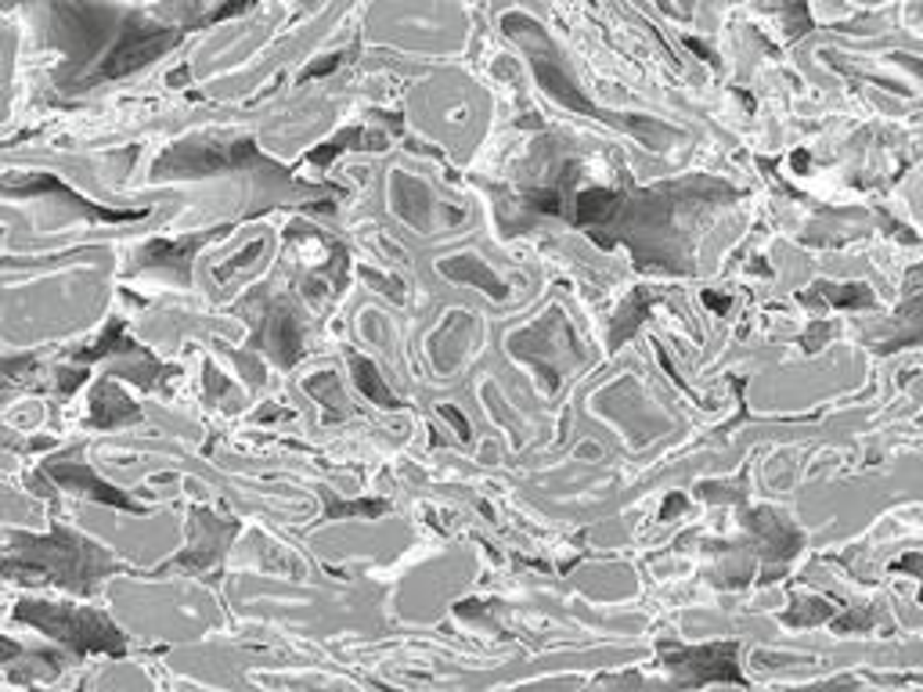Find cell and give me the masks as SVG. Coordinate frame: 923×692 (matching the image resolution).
I'll return each instance as SVG.
<instances>
[{
	"label": "cell",
	"mask_w": 923,
	"mask_h": 692,
	"mask_svg": "<svg viewBox=\"0 0 923 692\" xmlns=\"http://www.w3.org/2000/svg\"><path fill=\"white\" fill-rule=\"evenodd\" d=\"M119 379H127V382H138V387L145 390H152L159 379H170V376H181V368H170V365H159L155 357H149L141 368H119V372H113Z\"/></svg>",
	"instance_id": "d4e9b609"
},
{
	"label": "cell",
	"mask_w": 923,
	"mask_h": 692,
	"mask_svg": "<svg viewBox=\"0 0 923 692\" xmlns=\"http://www.w3.org/2000/svg\"><path fill=\"white\" fill-rule=\"evenodd\" d=\"M235 231V224H220V228H209V231H195V234H184V239L170 242V239H152L149 245H141L138 253V267H166L170 275H174L181 286H192V256L209 245L220 234Z\"/></svg>",
	"instance_id": "8fae6325"
},
{
	"label": "cell",
	"mask_w": 923,
	"mask_h": 692,
	"mask_svg": "<svg viewBox=\"0 0 923 692\" xmlns=\"http://www.w3.org/2000/svg\"><path fill=\"white\" fill-rule=\"evenodd\" d=\"M307 393H314L318 404L325 401L328 415L325 418H343L347 415V407H343V393H339V379L332 372H322L318 379H307Z\"/></svg>",
	"instance_id": "cb8c5ba5"
},
{
	"label": "cell",
	"mask_w": 923,
	"mask_h": 692,
	"mask_svg": "<svg viewBox=\"0 0 923 692\" xmlns=\"http://www.w3.org/2000/svg\"><path fill=\"white\" fill-rule=\"evenodd\" d=\"M343 148H376V152H383L386 148V138L383 134H368L365 127H347V130H339L336 138L325 141V145H318L311 155H307V163H314V166H322L328 170L332 166V159H336Z\"/></svg>",
	"instance_id": "d6986e66"
},
{
	"label": "cell",
	"mask_w": 923,
	"mask_h": 692,
	"mask_svg": "<svg viewBox=\"0 0 923 692\" xmlns=\"http://www.w3.org/2000/svg\"><path fill=\"white\" fill-rule=\"evenodd\" d=\"M261 253H264V239H256V242H250V250H242V253H239L235 260H231V264H228V267H217V278H220V281H224V278L231 275V270H239V267H245V264H250V260H253V256H261Z\"/></svg>",
	"instance_id": "f1b7e54d"
},
{
	"label": "cell",
	"mask_w": 923,
	"mask_h": 692,
	"mask_svg": "<svg viewBox=\"0 0 923 692\" xmlns=\"http://www.w3.org/2000/svg\"><path fill=\"white\" fill-rule=\"evenodd\" d=\"M501 30H506L512 41H520V47L527 51V58H531V69H534V77L541 83V91H545L549 97H556V102L563 108H570V113L577 116H592V119H602V123H610V127H621L627 134H635V138H643L646 145H654V138H668V134H674L671 127H660L657 119H646V116H613V113H602L599 105H592L585 97L581 91V83H577L570 77V66H566V58L556 44H552V36L538 26L534 19H527V15H506L501 19ZM657 148V145H654Z\"/></svg>",
	"instance_id": "277c9868"
},
{
	"label": "cell",
	"mask_w": 923,
	"mask_h": 692,
	"mask_svg": "<svg viewBox=\"0 0 923 692\" xmlns=\"http://www.w3.org/2000/svg\"><path fill=\"white\" fill-rule=\"evenodd\" d=\"M833 332H837L833 321H816V325H811V332L805 336V350H808V354L822 350V343H827V339L833 336Z\"/></svg>",
	"instance_id": "83f0119b"
},
{
	"label": "cell",
	"mask_w": 923,
	"mask_h": 692,
	"mask_svg": "<svg viewBox=\"0 0 923 692\" xmlns=\"http://www.w3.org/2000/svg\"><path fill=\"white\" fill-rule=\"evenodd\" d=\"M141 418H145V412L116 387L113 379H97L94 382L91 415H88L91 429H116V426H127V423H141Z\"/></svg>",
	"instance_id": "5bb4252c"
},
{
	"label": "cell",
	"mask_w": 923,
	"mask_h": 692,
	"mask_svg": "<svg viewBox=\"0 0 923 692\" xmlns=\"http://www.w3.org/2000/svg\"><path fill=\"white\" fill-rule=\"evenodd\" d=\"M83 379H88V372H83V368H77V372H58V390L69 397V393L77 390Z\"/></svg>",
	"instance_id": "4dcf8cb0"
},
{
	"label": "cell",
	"mask_w": 923,
	"mask_h": 692,
	"mask_svg": "<svg viewBox=\"0 0 923 692\" xmlns=\"http://www.w3.org/2000/svg\"><path fill=\"white\" fill-rule=\"evenodd\" d=\"M833 613L837 606H830L827 599H794L791 610L783 613V621L794 627H816L822 621H833Z\"/></svg>",
	"instance_id": "603a6c76"
},
{
	"label": "cell",
	"mask_w": 923,
	"mask_h": 692,
	"mask_svg": "<svg viewBox=\"0 0 923 692\" xmlns=\"http://www.w3.org/2000/svg\"><path fill=\"white\" fill-rule=\"evenodd\" d=\"M393 209H397V217H404V224L429 231L434 195H429L426 184H418L415 177H404L401 170H393Z\"/></svg>",
	"instance_id": "9a60e30c"
},
{
	"label": "cell",
	"mask_w": 923,
	"mask_h": 692,
	"mask_svg": "<svg viewBox=\"0 0 923 692\" xmlns=\"http://www.w3.org/2000/svg\"><path fill=\"white\" fill-rule=\"evenodd\" d=\"M253 173L261 177L264 192H292V195H314L318 188L300 184L289 177V170H281L278 163H270L267 155H261V145L253 138L239 141H217V138H184L177 145L163 148V155L152 163V181H188V177H214V173Z\"/></svg>",
	"instance_id": "3957f363"
},
{
	"label": "cell",
	"mask_w": 923,
	"mask_h": 692,
	"mask_svg": "<svg viewBox=\"0 0 923 692\" xmlns=\"http://www.w3.org/2000/svg\"><path fill=\"white\" fill-rule=\"evenodd\" d=\"M15 621L36 627V632H44L47 638L61 642V646H69V653L77 660L91 657V653L127 657V635H123L102 610H91V606L22 599L15 606Z\"/></svg>",
	"instance_id": "5b68a950"
},
{
	"label": "cell",
	"mask_w": 923,
	"mask_h": 692,
	"mask_svg": "<svg viewBox=\"0 0 923 692\" xmlns=\"http://www.w3.org/2000/svg\"><path fill=\"white\" fill-rule=\"evenodd\" d=\"M4 195H15V199H41V195H51L55 203H66L72 214L94 220V224H134V220H145L152 209H105L91 199H83L69 188L66 181H58L55 173H33L26 181H4Z\"/></svg>",
	"instance_id": "ba28073f"
},
{
	"label": "cell",
	"mask_w": 923,
	"mask_h": 692,
	"mask_svg": "<svg viewBox=\"0 0 923 692\" xmlns=\"http://www.w3.org/2000/svg\"><path fill=\"white\" fill-rule=\"evenodd\" d=\"M253 300L261 303V292H253ZM261 314L264 318H253L256 325H270V332H264L256 346H264V350L275 354V361L281 368H292L300 361V350H303V336H300V318L297 311L286 303V300H267L261 303Z\"/></svg>",
	"instance_id": "7c38bea8"
},
{
	"label": "cell",
	"mask_w": 923,
	"mask_h": 692,
	"mask_svg": "<svg viewBox=\"0 0 923 692\" xmlns=\"http://www.w3.org/2000/svg\"><path fill=\"white\" fill-rule=\"evenodd\" d=\"M36 476H41V480H51V484L61 487V491L88 494V498L102 501V505H116V509L149 516V509H145L141 501H134L127 491L105 484V480L97 476L91 465H83V462H41V469H36Z\"/></svg>",
	"instance_id": "30bf717a"
},
{
	"label": "cell",
	"mask_w": 923,
	"mask_h": 692,
	"mask_svg": "<svg viewBox=\"0 0 923 692\" xmlns=\"http://www.w3.org/2000/svg\"><path fill=\"white\" fill-rule=\"evenodd\" d=\"M660 660L679 674V685H715V682H732L747 685V678L736 667V649L740 642H711V646H674V642H660Z\"/></svg>",
	"instance_id": "52a82bcc"
},
{
	"label": "cell",
	"mask_w": 923,
	"mask_h": 692,
	"mask_svg": "<svg viewBox=\"0 0 923 692\" xmlns=\"http://www.w3.org/2000/svg\"><path fill=\"white\" fill-rule=\"evenodd\" d=\"M318 494L325 498V523L328 519H339V516H383L390 512V501H376V498H365V501H339L336 494H332L328 487H318Z\"/></svg>",
	"instance_id": "7402d4cb"
},
{
	"label": "cell",
	"mask_w": 923,
	"mask_h": 692,
	"mask_svg": "<svg viewBox=\"0 0 923 692\" xmlns=\"http://www.w3.org/2000/svg\"><path fill=\"white\" fill-rule=\"evenodd\" d=\"M747 527L754 530L758 541H761V555L772 563H780V560H791V555L801 552L805 545V534L797 530L791 519H783L780 512H772V509H754V512H747Z\"/></svg>",
	"instance_id": "4fadbf2b"
},
{
	"label": "cell",
	"mask_w": 923,
	"mask_h": 692,
	"mask_svg": "<svg viewBox=\"0 0 923 692\" xmlns=\"http://www.w3.org/2000/svg\"><path fill=\"white\" fill-rule=\"evenodd\" d=\"M358 47H361V44L354 41V47H350V51H336V55H328L325 61H314V66H307V69L300 72V80H297V83H307V80H314V77H328L332 69H339L343 61H350L354 55H358Z\"/></svg>",
	"instance_id": "484cf974"
},
{
	"label": "cell",
	"mask_w": 923,
	"mask_h": 692,
	"mask_svg": "<svg viewBox=\"0 0 923 692\" xmlns=\"http://www.w3.org/2000/svg\"><path fill=\"white\" fill-rule=\"evenodd\" d=\"M8 560L4 577L30 580V585H61L77 596H94L97 580L105 574L127 570L113 560L97 541L77 534L69 527H51L47 538L36 534H8Z\"/></svg>",
	"instance_id": "7a4b0ae2"
},
{
	"label": "cell",
	"mask_w": 923,
	"mask_h": 692,
	"mask_svg": "<svg viewBox=\"0 0 923 692\" xmlns=\"http://www.w3.org/2000/svg\"><path fill=\"white\" fill-rule=\"evenodd\" d=\"M361 275H365L368 281H372V286H383V292H390V296H393V300H404V292H401L404 286H401V281H397V278H383V275H376V270H372V267H361Z\"/></svg>",
	"instance_id": "f546056e"
},
{
	"label": "cell",
	"mask_w": 923,
	"mask_h": 692,
	"mask_svg": "<svg viewBox=\"0 0 923 692\" xmlns=\"http://www.w3.org/2000/svg\"><path fill=\"white\" fill-rule=\"evenodd\" d=\"M108 354H149L145 346H138L134 339H127V321L123 318H113L105 325L102 332V339H97L94 346H83V350H72V361H80V365H94V361H102V357Z\"/></svg>",
	"instance_id": "ac0fdd59"
},
{
	"label": "cell",
	"mask_w": 923,
	"mask_h": 692,
	"mask_svg": "<svg viewBox=\"0 0 923 692\" xmlns=\"http://www.w3.org/2000/svg\"><path fill=\"white\" fill-rule=\"evenodd\" d=\"M891 570H895V574H898V570H909L913 577H923V570H920V552H909L905 560H895Z\"/></svg>",
	"instance_id": "1f68e13d"
},
{
	"label": "cell",
	"mask_w": 923,
	"mask_h": 692,
	"mask_svg": "<svg viewBox=\"0 0 923 692\" xmlns=\"http://www.w3.org/2000/svg\"><path fill=\"white\" fill-rule=\"evenodd\" d=\"M740 195V188L711 173L643 188L627 170H618L610 184H599L585 181L581 159L566 155L552 163V184H534L512 195L520 217L506 220L501 228L516 234L520 228H531L534 217H552L596 239L602 250L627 245L638 270L693 275L696 224L715 206L736 203Z\"/></svg>",
	"instance_id": "6da1fadb"
},
{
	"label": "cell",
	"mask_w": 923,
	"mask_h": 692,
	"mask_svg": "<svg viewBox=\"0 0 923 692\" xmlns=\"http://www.w3.org/2000/svg\"><path fill=\"white\" fill-rule=\"evenodd\" d=\"M700 300H704L711 311H718V314H725L729 311V296H715V292H700Z\"/></svg>",
	"instance_id": "836d02e7"
},
{
	"label": "cell",
	"mask_w": 923,
	"mask_h": 692,
	"mask_svg": "<svg viewBox=\"0 0 923 692\" xmlns=\"http://www.w3.org/2000/svg\"><path fill=\"white\" fill-rule=\"evenodd\" d=\"M188 80V69H177V72H170V83H184Z\"/></svg>",
	"instance_id": "8d00e7d4"
},
{
	"label": "cell",
	"mask_w": 923,
	"mask_h": 692,
	"mask_svg": "<svg viewBox=\"0 0 923 692\" xmlns=\"http://www.w3.org/2000/svg\"><path fill=\"white\" fill-rule=\"evenodd\" d=\"M822 296L827 303L833 307H855V311H863V307H873V292L869 286H827V281H819L811 292H801L797 300L801 303H816Z\"/></svg>",
	"instance_id": "44dd1931"
},
{
	"label": "cell",
	"mask_w": 923,
	"mask_h": 692,
	"mask_svg": "<svg viewBox=\"0 0 923 692\" xmlns=\"http://www.w3.org/2000/svg\"><path fill=\"white\" fill-rule=\"evenodd\" d=\"M685 505H689V501H685V494H679V491H674V494H671V498H668V501H664V509H660V519H671L674 512H682V509H685Z\"/></svg>",
	"instance_id": "d6a6232c"
},
{
	"label": "cell",
	"mask_w": 923,
	"mask_h": 692,
	"mask_svg": "<svg viewBox=\"0 0 923 692\" xmlns=\"http://www.w3.org/2000/svg\"><path fill=\"white\" fill-rule=\"evenodd\" d=\"M440 412H445V415L451 418V423H454V429H459V432H462V440H470V426H465V418H462L459 412H454V407H451V404H445V407H440Z\"/></svg>",
	"instance_id": "e575fe53"
},
{
	"label": "cell",
	"mask_w": 923,
	"mask_h": 692,
	"mask_svg": "<svg viewBox=\"0 0 923 692\" xmlns=\"http://www.w3.org/2000/svg\"><path fill=\"white\" fill-rule=\"evenodd\" d=\"M660 300H664V296L649 292V289H635L632 296H627V303L618 311V318H613V328H610V339H607L610 350H618V346H624L627 339H632L635 328L646 321L649 307H657Z\"/></svg>",
	"instance_id": "e0dca14e"
},
{
	"label": "cell",
	"mask_w": 923,
	"mask_h": 692,
	"mask_svg": "<svg viewBox=\"0 0 923 692\" xmlns=\"http://www.w3.org/2000/svg\"><path fill=\"white\" fill-rule=\"evenodd\" d=\"M437 270H440L445 278H451V281H462V286H470V281H473V286H480L487 296H495V300H506V296H509L506 281L491 275V267H484V260H476V256H470V253H465V256H451V260H440Z\"/></svg>",
	"instance_id": "2e32d148"
},
{
	"label": "cell",
	"mask_w": 923,
	"mask_h": 692,
	"mask_svg": "<svg viewBox=\"0 0 923 692\" xmlns=\"http://www.w3.org/2000/svg\"><path fill=\"white\" fill-rule=\"evenodd\" d=\"M188 33H192V26H155V22L145 19L141 11H127V15H123V26L116 30V44L108 47L105 58H97V69L88 77V83L130 77V72H138L141 66H152L155 58L174 51Z\"/></svg>",
	"instance_id": "8992f818"
},
{
	"label": "cell",
	"mask_w": 923,
	"mask_h": 692,
	"mask_svg": "<svg viewBox=\"0 0 923 692\" xmlns=\"http://www.w3.org/2000/svg\"><path fill=\"white\" fill-rule=\"evenodd\" d=\"M869 624H873V610H852L847 616H841V621H837V616H833V632H841V635L866 632Z\"/></svg>",
	"instance_id": "4316f807"
},
{
	"label": "cell",
	"mask_w": 923,
	"mask_h": 692,
	"mask_svg": "<svg viewBox=\"0 0 923 692\" xmlns=\"http://www.w3.org/2000/svg\"><path fill=\"white\" fill-rule=\"evenodd\" d=\"M350 357V368H354V382H358L361 387V393L368 401H376L379 407H390V412H397V407H404L397 397H393V393L386 390V382H383V376H379V368L368 361V357H361V354H347Z\"/></svg>",
	"instance_id": "ffe728a7"
},
{
	"label": "cell",
	"mask_w": 923,
	"mask_h": 692,
	"mask_svg": "<svg viewBox=\"0 0 923 692\" xmlns=\"http://www.w3.org/2000/svg\"><path fill=\"white\" fill-rule=\"evenodd\" d=\"M239 534V519H217V516H209L206 509H199L195 505L192 509V545L188 552H181L177 560H170L166 566H159L155 574H166V570H192V574H203L209 570L220 555L228 552L231 545V538Z\"/></svg>",
	"instance_id": "9c48e42d"
},
{
	"label": "cell",
	"mask_w": 923,
	"mask_h": 692,
	"mask_svg": "<svg viewBox=\"0 0 923 692\" xmlns=\"http://www.w3.org/2000/svg\"><path fill=\"white\" fill-rule=\"evenodd\" d=\"M685 44H689V47H693V51H696V55H704L707 61H715V55H711V51H707V47H704V44H700V41H693V36H685Z\"/></svg>",
	"instance_id": "d590c367"
}]
</instances>
